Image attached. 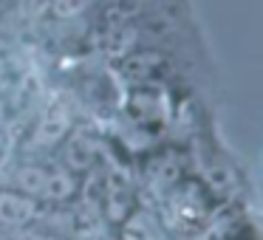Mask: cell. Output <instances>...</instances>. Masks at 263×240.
Wrapping results in <instances>:
<instances>
[{"label":"cell","mask_w":263,"mask_h":240,"mask_svg":"<svg viewBox=\"0 0 263 240\" xmlns=\"http://www.w3.org/2000/svg\"><path fill=\"white\" fill-rule=\"evenodd\" d=\"M93 0H54V12L60 17H74V14H82Z\"/></svg>","instance_id":"cell-1"}]
</instances>
